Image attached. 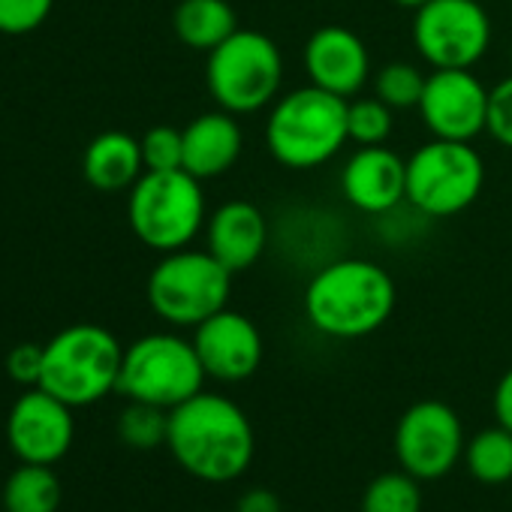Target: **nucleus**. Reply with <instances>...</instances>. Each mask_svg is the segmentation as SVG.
<instances>
[{
  "instance_id": "nucleus-1",
  "label": "nucleus",
  "mask_w": 512,
  "mask_h": 512,
  "mask_svg": "<svg viewBox=\"0 0 512 512\" xmlns=\"http://www.w3.org/2000/svg\"><path fill=\"white\" fill-rule=\"evenodd\" d=\"M166 446L193 479L223 485L250 467L256 437L247 413L232 398L202 389L169 410Z\"/></svg>"
},
{
  "instance_id": "nucleus-2",
  "label": "nucleus",
  "mask_w": 512,
  "mask_h": 512,
  "mask_svg": "<svg viewBox=\"0 0 512 512\" xmlns=\"http://www.w3.org/2000/svg\"><path fill=\"white\" fill-rule=\"evenodd\" d=\"M398 287L389 269L362 256H344L320 266L302 296L305 320L332 341H359L389 323Z\"/></svg>"
},
{
  "instance_id": "nucleus-3",
  "label": "nucleus",
  "mask_w": 512,
  "mask_h": 512,
  "mask_svg": "<svg viewBox=\"0 0 512 512\" xmlns=\"http://www.w3.org/2000/svg\"><path fill=\"white\" fill-rule=\"evenodd\" d=\"M350 142L347 100L317 85L281 94L269 106L266 145L269 154L293 172L320 169L341 154Z\"/></svg>"
},
{
  "instance_id": "nucleus-4",
  "label": "nucleus",
  "mask_w": 512,
  "mask_h": 512,
  "mask_svg": "<svg viewBox=\"0 0 512 512\" xmlns=\"http://www.w3.org/2000/svg\"><path fill=\"white\" fill-rule=\"evenodd\" d=\"M121 362L124 347L109 329L76 323L43 344L40 386L73 410L91 407L109 392H118Z\"/></svg>"
},
{
  "instance_id": "nucleus-5",
  "label": "nucleus",
  "mask_w": 512,
  "mask_h": 512,
  "mask_svg": "<svg viewBox=\"0 0 512 512\" xmlns=\"http://www.w3.org/2000/svg\"><path fill=\"white\" fill-rule=\"evenodd\" d=\"M284 55L278 43L253 28H238L229 40L208 52L205 88L217 109L232 115H253L281 97Z\"/></svg>"
},
{
  "instance_id": "nucleus-6",
  "label": "nucleus",
  "mask_w": 512,
  "mask_h": 512,
  "mask_svg": "<svg viewBox=\"0 0 512 512\" xmlns=\"http://www.w3.org/2000/svg\"><path fill=\"white\" fill-rule=\"evenodd\" d=\"M232 278L235 275L211 250L181 247L160 253L145 281V299L163 323L175 329H196L217 311L229 308Z\"/></svg>"
},
{
  "instance_id": "nucleus-7",
  "label": "nucleus",
  "mask_w": 512,
  "mask_h": 512,
  "mask_svg": "<svg viewBox=\"0 0 512 512\" xmlns=\"http://www.w3.org/2000/svg\"><path fill=\"white\" fill-rule=\"evenodd\" d=\"M127 220L133 235L157 253L190 247L208 220L202 181L184 169L142 172L127 196Z\"/></svg>"
},
{
  "instance_id": "nucleus-8",
  "label": "nucleus",
  "mask_w": 512,
  "mask_h": 512,
  "mask_svg": "<svg viewBox=\"0 0 512 512\" xmlns=\"http://www.w3.org/2000/svg\"><path fill=\"white\" fill-rule=\"evenodd\" d=\"M485 187V160L473 142L431 139L407 157V205L428 220L467 211Z\"/></svg>"
},
{
  "instance_id": "nucleus-9",
  "label": "nucleus",
  "mask_w": 512,
  "mask_h": 512,
  "mask_svg": "<svg viewBox=\"0 0 512 512\" xmlns=\"http://www.w3.org/2000/svg\"><path fill=\"white\" fill-rule=\"evenodd\" d=\"M208 374L193 341L175 332H151L124 347L118 392L130 401L172 410L202 392Z\"/></svg>"
},
{
  "instance_id": "nucleus-10",
  "label": "nucleus",
  "mask_w": 512,
  "mask_h": 512,
  "mask_svg": "<svg viewBox=\"0 0 512 512\" xmlns=\"http://www.w3.org/2000/svg\"><path fill=\"white\" fill-rule=\"evenodd\" d=\"M482 0H428L413 13V46L431 70H473L491 49Z\"/></svg>"
},
{
  "instance_id": "nucleus-11",
  "label": "nucleus",
  "mask_w": 512,
  "mask_h": 512,
  "mask_svg": "<svg viewBox=\"0 0 512 512\" xmlns=\"http://www.w3.org/2000/svg\"><path fill=\"white\" fill-rule=\"evenodd\" d=\"M464 428L443 401H416L395 425V455L401 470L419 482L443 479L464 455Z\"/></svg>"
},
{
  "instance_id": "nucleus-12",
  "label": "nucleus",
  "mask_w": 512,
  "mask_h": 512,
  "mask_svg": "<svg viewBox=\"0 0 512 512\" xmlns=\"http://www.w3.org/2000/svg\"><path fill=\"white\" fill-rule=\"evenodd\" d=\"M488 91L473 70H431L419 100V118L431 139L473 142L488 124Z\"/></svg>"
},
{
  "instance_id": "nucleus-13",
  "label": "nucleus",
  "mask_w": 512,
  "mask_h": 512,
  "mask_svg": "<svg viewBox=\"0 0 512 512\" xmlns=\"http://www.w3.org/2000/svg\"><path fill=\"white\" fill-rule=\"evenodd\" d=\"M76 437L73 407L43 386L19 395L7 416V443L25 464H58Z\"/></svg>"
},
{
  "instance_id": "nucleus-14",
  "label": "nucleus",
  "mask_w": 512,
  "mask_h": 512,
  "mask_svg": "<svg viewBox=\"0 0 512 512\" xmlns=\"http://www.w3.org/2000/svg\"><path fill=\"white\" fill-rule=\"evenodd\" d=\"M193 347L205 374L217 383H241L263 365L266 344L256 323L238 311H217L193 329Z\"/></svg>"
},
{
  "instance_id": "nucleus-15",
  "label": "nucleus",
  "mask_w": 512,
  "mask_h": 512,
  "mask_svg": "<svg viewBox=\"0 0 512 512\" xmlns=\"http://www.w3.org/2000/svg\"><path fill=\"white\" fill-rule=\"evenodd\" d=\"M305 76L311 85L353 100L371 82V55L365 40L344 25L317 28L302 52Z\"/></svg>"
},
{
  "instance_id": "nucleus-16",
  "label": "nucleus",
  "mask_w": 512,
  "mask_h": 512,
  "mask_svg": "<svg viewBox=\"0 0 512 512\" xmlns=\"http://www.w3.org/2000/svg\"><path fill=\"white\" fill-rule=\"evenodd\" d=\"M341 196L362 214L383 217L407 205V160L386 145L356 148L341 169Z\"/></svg>"
},
{
  "instance_id": "nucleus-17",
  "label": "nucleus",
  "mask_w": 512,
  "mask_h": 512,
  "mask_svg": "<svg viewBox=\"0 0 512 512\" xmlns=\"http://www.w3.org/2000/svg\"><path fill=\"white\" fill-rule=\"evenodd\" d=\"M269 247V217L247 199H229L217 205L205 220V250L232 272L241 275L260 263Z\"/></svg>"
},
{
  "instance_id": "nucleus-18",
  "label": "nucleus",
  "mask_w": 512,
  "mask_h": 512,
  "mask_svg": "<svg viewBox=\"0 0 512 512\" xmlns=\"http://www.w3.org/2000/svg\"><path fill=\"white\" fill-rule=\"evenodd\" d=\"M181 136H184L181 169L199 181L226 175L244 151V133H241L238 115L223 112V109L196 115L181 130Z\"/></svg>"
},
{
  "instance_id": "nucleus-19",
  "label": "nucleus",
  "mask_w": 512,
  "mask_h": 512,
  "mask_svg": "<svg viewBox=\"0 0 512 512\" xmlns=\"http://www.w3.org/2000/svg\"><path fill=\"white\" fill-rule=\"evenodd\" d=\"M142 172H145L142 145L130 133L109 130V133H100L97 139H91V145L85 148L82 175L91 187H97L103 193L130 190L142 178Z\"/></svg>"
},
{
  "instance_id": "nucleus-20",
  "label": "nucleus",
  "mask_w": 512,
  "mask_h": 512,
  "mask_svg": "<svg viewBox=\"0 0 512 512\" xmlns=\"http://www.w3.org/2000/svg\"><path fill=\"white\" fill-rule=\"evenodd\" d=\"M175 37L193 52H211L238 31V16L229 0H181L172 13Z\"/></svg>"
},
{
  "instance_id": "nucleus-21",
  "label": "nucleus",
  "mask_w": 512,
  "mask_h": 512,
  "mask_svg": "<svg viewBox=\"0 0 512 512\" xmlns=\"http://www.w3.org/2000/svg\"><path fill=\"white\" fill-rule=\"evenodd\" d=\"M64 488L52 464H19L4 485V512H58Z\"/></svg>"
},
{
  "instance_id": "nucleus-22",
  "label": "nucleus",
  "mask_w": 512,
  "mask_h": 512,
  "mask_svg": "<svg viewBox=\"0 0 512 512\" xmlns=\"http://www.w3.org/2000/svg\"><path fill=\"white\" fill-rule=\"evenodd\" d=\"M464 464L482 485H503L512 479V431L494 425L479 431L464 446Z\"/></svg>"
},
{
  "instance_id": "nucleus-23",
  "label": "nucleus",
  "mask_w": 512,
  "mask_h": 512,
  "mask_svg": "<svg viewBox=\"0 0 512 512\" xmlns=\"http://www.w3.org/2000/svg\"><path fill=\"white\" fill-rule=\"evenodd\" d=\"M362 512H422L419 479L407 470L380 473L362 494Z\"/></svg>"
},
{
  "instance_id": "nucleus-24",
  "label": "nucleus",
  "mask_w": 512,
  "mask_h": 512,
  "mask_svg": "<svg viewBox=\"0 0 512 512\" xmlns=\"http://www.w3.org/2000/svg\"><path fill=\"white\" fill-rule=\"evenodd\" d=\"M166 434H169V410L163 407L130 401L118 416V437L130 449L148 452V449L166 446Z\"/></svg>"
},
{
  "instance_id": "nucleus-25",
  "label": "nucleus",
  "mask_w": 512,
  "mask_h": 512,
  "mask_svg": "<svg viewBox=\"0 0 512 512\" xmlns=\"http://www.w3.org/2000/svg\"><path fill=\"white\" fill-rule=\"evenodd\" d=\"M425 73L407 61H392V64H383L371 82H374V97L383 100L389 109H416L419 100H422V91H425Z\"/></svg>"
},
{
  "instance_id": "nucleus-26",
  "label": "nucleus",
  "mask_w": 512,
  "mask_h": 512,
  "mask_svg": "<svg viewBox=\"0 0 512 512\" xmlns=\"http://www.w3.org/2000/svg\"><path fill=\"white\" fill-rule=\"evenodd\" d=\"M395 127V109H389L377 97H353L347 100V133L350 142L362 145H386Z\"/></svg>"
},
{
  "instance_id": "nucleus-27",
  "label": "nucleus",
  "mask_w": 512,
  "mask_h": 512,
  "mask_svg": "<svg viewBox=\"0 0 512 512\" xmlns=\"http://www.w3.org/2000/svg\"><path fill=\"white\" fill-rule=\"evenodd\" d=\"M139 145H142L145 172L181 169V160H184V136H181V130H175L169 124H157L139 139Z\"/></svg>"
},
{
  "instance_id": "nucleus-28",
  "label": "nucleus",
  "mask_w": 512,
  "mask_h": 512,
  "mask_svg": "<svg viewBox=\"0 0 512 512\" xmlns=\"http://www.w3.org/2000/svg\"><path fill=\"white\" fill-rule=\"evenodd\" d=\"M55 0H0V34L25 37L46 25Z\"/></svg>"
},
{
  "instance_id": "nucleus-29",
  "label": "nucleus",
  "mask_w": 512,
  "mask_h": 512,
  "mask_svg": "<svg viewBox=\"0 0 512 512\" xmlns=\"http://www.w3.org/2000/svg\"><path fill=\"white\" fill-rule=\"evenodd\" d=\"M485 133L512 151V76L500 79L491 91H488V124Z\"/></svg>"
},
{
  "instance_id": "nucleus-30",
  "label": "nucleus",
  "mask_w": 512,
  "mask_h": 512,
  "mask_svg": "<svg viewBox=\"0 0 512 512\" xmlns=\"http://www.w3.org/2000/svg\"><path fill=\"white\" fill-rule=\"evenodd\" d=\"M4 368H7V377H10L13 383L28 386V389L40 386V377H43V347H40V344H31V341L16 344V347L7 353Z\"/></svg>"
},
{
  "instance_id": "nucleus-31",
  "label": "nucleus",
  "mask_w": 512,
  "mask_h": 512,
  "mask_svg": "<svg viewBox=\"0 0 512 512\" xmlns=\"http://www.w3.org/2000/svg\"><path fill=\"white\" fill-rule=\"evenodd\" d=\"M494 419H497V425L500 428H506V431H512V368L497 380V386H494Z\"/></svg>"
},
{
  "instance_id": "nucleus-32",
  "label": "nucleus",
  "mask_w": 512,
  "mask_h": 512,
  "mask_svg": "<svg viewBox=\"0 0 512 512\" xmlns=\"http://www.w3.org/2000/svg\"><path fill=\"white\" fill-rule=\"evenodd\" d=\"M235 512H281V500L269 488H250L238 497Z\"/></svg>"
},
{
  "instance_id": "nucleus-33",
  "label": "nucleus",
  "mask_w": 512,
  "mask_h": 512,
  "mask_svg": "<svg viewBox=\"0 0 512 512\" xmlns=\"http://www.w3.org/2000/svg\"><path fill=\"white\" fill-rule=\"evenodd\" d=\"M395 7H401V10H410V13H416L419 7H425L428 0H392Z\"/></svg>"
}]
</instances>
